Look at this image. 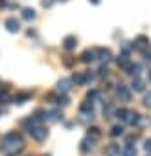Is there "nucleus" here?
Segmentation results:
<instances>
[{
	"label": "nucleus",
	"mask_w": 151,
	"mask_h": 156,
	"mask_svg": "<svg viewBox=\"0 0 151 156\" xmlns=\"http://www.w3.org/2000/svg\"><path fill=\"white\" fill-rule=\"evenodd\" d=\"M90 2H92V4H100V0H90Z\"/></svg>",
	"instance_id": "36"
},
{
	"label": "nucleus",
	"mask_w": 151,
	"mask_h": 156,
	"mask_svg": "<svg viewBox=\"0 0 151 156\" xmlns=\"http://www.w3.org/2000/svg\"><path fill=\"white\" fill-rule=\"evenodd\" d=\"M107 73H109V68H107V66L103 64V66H101V68L98 70V75H101V77H103V75H107Z\"/></svg>",
	"instance_id": "28"
},
{
	"label": "nucleus",
	"mask_w": 151,
	"mask_h": 156,
	"mask_svg": "<svg viewBox=\"0 0 151 156\" xmlns=\"http://www.w3.org/2000/svg\"><path fill=\"white\" fill-rule=\"evenodd\" d=\"M30 134H31L37 141H44L46 136H48V130H46L44 127H31V129H30Z\"/></svg>",
	"instance_id": "3"
},
{
	"label": "nucleus",
	"mask_w": 151,
	"mask_h": 156,
	"mask_svg": "<svg viewBox=\"0 0 151 156\" xmlns=\"http://www.w3.org/2000/svg\"><path fill=\"white\" fill-rule=\"evenodd\" d=\"M72 88V81L70 79H61L59 83H57V90L59 92H68Z\"/></svg>",
	"instance_id": "12"
},
{
	"label": "nucleus",
	"mask_w": 151,
	"mask_h": 156,
	"mask_svg": "<svg viewBox=\"0 0 151 156\" xmlns=\"http://www.w3.org/2000/svg\"><path fill=\"white\" fill-rule=\"evenodd\" d=\"M122 154H123V156H136V147L131 145V143H127V145L122 149Z\"/></svg>",
	"instance_id": "20"
},
{
	"label": "nucleus",
	"mask_w": 151,
	"mask_h": 156,
	"mask_svg": "<svg viewBox=\"0 0 151 156\" xmlns=\"http://www.w3.org/2000/svg\"><path fill=\"white\" fill-rule=\"evenodd\" d=\"M98 53H96V50H85L83 53H81V61L85 62V64H89V62H94L98 57H96Z\"/></svg>",
	"instance_id": "8"
},
{
	"label": "nucleus",
	"mask_w": 151,
	"mask_h": 156,
	"mask_svg": "<svg viewBox=\"0 0 151 156\" xmlns=\"http://www.w3.org/2000/svg\"><path fill=\"white\" fill-rule=\"evenodd\" d=\"M149 79H151V70H149Z\"/></svg>",
	"instance_id": "37"
},
{
	"label": "nucleus",
	"mask_w": 151,
	"mask_h": 156,
	"mask_svg": "<svg viewBox=\"0 0 151 156\" xmlns=\"http://www.w3.org/2000/svg\"><path fill=\"white\" fill-rule=\"evenodd\" d=\"M63 62H64V66H72V64H74V59H72V57H70V55H66V57H64V61H63Z\"/></svg>",
	"instance_id": "30"
},
{
	"label": "nucleus",
	"mask_w": 151,
	"mask_h": 156,
	"mask_svg": "<svg viewBox=\"0 0 151 156\" xmlns=\"http://www.w3.org/2000/svg\"><path fill=\"white\" fill-rule=\"evenodd\" d=\"M118 154H120V145L118 143L105 145V156H118Z\"/></svg>",
	"instance_id": "10"
},
{
	"label": "nucleus",
	"mask_w": 151,
	"mask_h": 156,
	"mask_svg": "<svg viewBox=\"0 0 151 156\" xmlns=\"http://www.w3.org/2000/svg\"><path fill=\"white\" fill-rule=\"evenodd\" d=\"M103 114H107V118H109L112 114V105H105L103 107Z\"/></svg>",
	"instance_id": "29"
},
{
	"label": "nucleus",
	"mask_w": 151,
	"mask_h": 156,
	"mask_svg": "<svg viewBox=\"0 0 151 156\" xmlns=\"http://www.w3.org/2000/svg\"><path fill=\"white\" fill-rule=\"evenodd\" d=\"M116 62H118V66H122V68H127V66L131 64V61H129V55H127V53H122V55L116 59Z\"/></svg>",
	"instance_id": "17"
},
{
	"label": "nucleus",
	"mask_w": 151,
	"mask_h": 156,
	"mask_svg": "<svg viewBox=\"0 0 151 156\" xmlns=\"http://www.w3.org/2000/svg\"><path fill=\"white\" fill-rule=\"evenodd\" d=\"M59 119H63V112H61L59 108H53V110L46 112V121L55 123V121H59Z\"/></svg>",
	"instance_id": "9"
},
{
	"label": "nucleus",
	"mask_w": 151,
	"mask_h": 156,
	"mask_svg": "<svg viewBox=\"0 0 151 156\" xmlns=\"http://www.w3.org/2000/svg\"><path fill=\"white\" fill-rule=\"evenodd\" d=\"M57 103H59V105H68L70 101H68L66 96H57Z\"/></svg>",
	"instance_id": "27"
},
{
	"label": "nucleus",
	"mask_w": 151,
	"mask_h": 156,
	"mask_svg": "<svg viewBox=\"0 0 151 156\" xmlns=\"http://www.w3.org/2000/svg\"><path fill=\"white\" fill-rule=\"evenodd\" d=\"M63 46H64L66 50H74L76 46H78V39H76L74 35H66L64 41H63Z\"/></svg>",
	"instance_id": "11"
},
{
	"label": "nucleus",
	"mask_w": 151,
	"mask_h": 156,
	"mask_svg": "<svg viewBox=\"0 0 151 156\" xmlns=\"http://www.w3.org/2000/svg\"><path fill=\"white\" fill-rule=\"evenodd\" d=\"M52 4H53V0H42V6L44 8H50Z\"/></svg>",
	"instance_id": "32"
},
{
	"label": "nucleus",
	"mask_w": 151,
	"mask_h": 156,
	"mask_svg": "<svg viewBox=\"0 0 151 156\" xmlns=\"http://www.w3.org/2000/svg\"><path fill=\"white\" fill-rule=\"evenodd\" d=\"M92 147H94V140L89 136V138H85V140L81 141V147H79V149H81L83 152H87V151H90Z\"/></svg>",
	"instance_id": "16"
},
{
	"label": "nucleus",
	"mask_w": 151,
	"mask_h": 156,
	"mask_svg": "<svg viewBox=\"0 0 151 156\" xmlns=\"http://www.w3.org/2000/svg\"><path fill=\"white\" fill-rule=\"evenodd\" d=\"M144 55H145V59H147V61H151V50H145V51H144Z\"/></svg>",
	"instance_id": "34"
},
{
	"label": "nucleus",
	"mask_w": 151,
	"mask_h": 156,
	"mask_svg": "<svg viewBox=\"0 0 151 156\" xmlns=\"http://www.w3.org/2000/svg\"><path fill=\"white\" fill-rule=\"evenodd\" d=\"M144 149H145L147 152H151V140H145V143H144Z\"/></svg>",
	"instance_id": "31"
},
{
	"label": "nucleus",
	"mask_w": 151,
	"mask_h": 156,
	"mask_svg": "<svg viewBox=\"0 0 151 156\" xmlns=\"http://www.w3.org/2000/svg\"><path fill=\"white\" fill-rule=\"evenodd\" d=\"M24 145V140L20 134L17 132H9L2 138V141H0V151H6V152H15L19 149H22Z\"/></svg>",
	"instance_id": "1"
},
{
	"label": "nucleus",
	"mask_w": 151,
	"mask_h": 156,
	"mask_svg": "<svg viewBox=\"0 0 151 156\" xmlns=\"http://www.w3.org/2000/svg\"><path fill=\"white\" fill-rule=\"evenodd\" d=\"M61 2H66V0H61Z\"/></svg>",
	"instance_id": "38"
},
{
	"label": "nucleus",
	"mask_w": 151,
	"mask_h": 156,
	"mask_svg": "<svg viewBox=\"0 0 151 156\" xmlns=\"http://www.w3.org/2000/svg\"><path fill=\"white\" fill-rule=\"evenodd\" d=\"M116 96H118L122 101H131V92H129V88H127L125 85H118V88H116Z\"/></svg>",
	"instance_id": "6"
},
{
	"label": "nucleus",
	"mask_w": 151,
	"mask_h": 156,
	"mask_svg": "<svg viewBox=\"0 0 151 156\" xmlns=\"http://www.w3.org/2000/svg\"><path fill=\"white\" fill-rule=\"evenodd\" d=\"M96 53H98V57H100V61H101L103 64H107V62L112 61V53H111V50H107V48H100V50H96Z\"/></svg>",
	"instance_id": "5"
},
{
	"label": "nucleus",
	"mask_w": 151,
	"mask_h": 156,
	"mask_svg": "<svg viewBox=\"0 0 151 156\" xmlns=\"http://www.w3.org/2000/svg\"><path fill=\"white\" fill-rule=\"evenodd\" d=\"M31 119H33V121H37V123H41V121H46V112L39 108V110H35V112H33Z\"/></svg>",
	"instance_id": "19"
},
{
	"label": "nucleus",
	"mask_w": 151,
	"mask_h": 156,
	"mask_svg": "<svg viewBox=\"0 0 151 156\" xmlns=\"http://www.w3.org/2000/svg\"><path fill=\"white\" fill-rule=\"evenodd\" d=\"M147 46H149V39H147L145 35H138V37L134 39V48H136V50L145 51V50H147Z\"/></svg>",
	"instance_id": "4"
},
{
	"label": "nucleus",
	"mask_w": 151,
	"mask_h": 156,
	"mask_svg": "<svg viewBox=\"0 0 151 156\" xmlns=\"http://www.w3.org/2000/svg\"><path fill=\"white\" fill-rule=\"evenodd\" d=\"M8 6V2H6V0H0V9H4Z\"/></svg>",
	"instance_id": "35"
},
{
	"label": "nucleus",
	"mask_w": 151,
	"mask_h": 156,
	"mask_svg": "<svg viewBox=\"0 0 151 156\" xmlns=\"http://www.w3.org/2000/svg\"><path fill=\"white\" fill-rule=\"evenodd\" d=\"M122 134H123V129H122L120 125H114V127L111 129V136L116 138V136H122Z\"/></svg>",
	"instance_id": "22"
},
{
	"label": "nucleus",
	"mask_w": 151,
	"mask_h": 156,
	"mask_svg": "<svg viewBox=\"0 0 151 156\" xmlns=\"http://www.w3.org/2000/svg\"><path fill=\"white\" fill-rule=\"evenodd\" d=\"M131 87H133V90H134V92H144V88H145V83L140 79V77H134Z\"/></svg>",
	"instance_id": "14"
},
{
	"label": "nucleus",
	"mask_w": 151,
	"mask_h": 156,
	"mask_svg": "<svg viewBox=\"0 0 151 156\" xmlns=\"http://www.w3.org/2000/svg\"><path fill=\"white\" fill-rule=\"evenodd\" d=\"M96 98H100L98 92H89V99H96Z\"/></svg>",
	"instance_id": "33"
},
{
	"label": "nucleus",
	"mask_w": 151,
	"mask_h": 156,
	"mask_svg": "<svg viewBox=\"0 0 151 156\" xmlns=\"http://www.w3.org/2000/svg\"><path fill=\"white\" fill-rule=\"evenodd\" d=\"M79 112H81V114H90V112H94L92 101H85V103H81V107H79Z\"/></svg>",
	"instance_id": "18"
},
{
	"label": "nucleus",
	"mask_w": 151,
	"mask_h": 156,
	"mask_svg": "<svg viewBox=\"0 0 151 156\" xmlns=\"http://www.w3.org/2000/svg\"><path fill=\"white\" fill-rule=\"evenodd\" d=\"M140 70H142V66L140 64H129L127 68H125V73H129V75H134V77H138V73H140Z\"/></svg>",
	"instance_id": "15"
},
{
	"label": "nucleus",
	"mask_w": 151,
	"mask_h": 156,
	"mask_svg": "<svg viewBox=\"0 0 151 156\" xmlns=\"http://www.w3.org/2000/svg\"><path fill=\"white\" fill-rule=\"evenodd\" d=\"M144 105H145L147 108H151V92H147V94L144 96Z\"/></svg>",
	"instance_id": "26"
},
{
	"label": "nucleus",
	"mask_w": 151,
	"mask_h": 156,
	"mask_svg": "<svg viewBox=\"0 0 151 156\" xmlns=\"http://www.w3.org/2000/svg\"><path fill=\"white\" fill-rule=\"evenodd\" d=\"M6 28H8V31H11V33H17V31L20 30V22H19L15 17H9V19L6 20Z\"/></svg>",
	"instance_id": "7"
},
{
	"label": "nucleus",
	"mask_w": 151,
	"mask_h": 156,
	"mask_svg": "<svg viewBox=\"0 0 151 156\" xmlns=\"http://www.w3.org/2000/svg\"><path fill=\"white\" fill-rule=\"evenodd\" d=\"M30 98H31V92H20V94H17V96H15V101H13V103L22 105V103H26Z\"/></svg>",
	"instance_id": "13"
},
{
	"label": "nucleus",
	"mask_w": 151,
	"mask_h": 156,
	"mask_svg": "<svg viewBox=\"0 0 151 156\" xmlns=\"http://www.w3.org/2000/svg\"><path fill=\"white\" fill-rule=\"evenodd\" d=\"M116 116L122 118V119H123L125 123H129V125H136V123L140 121V114H138V112H131V110H118Z\"/></svg>",
	"instance_id": "2"
},
{
	"label": "nucleus",
	"mask_w": 151,
	"mask_h": 156,
	"mask_svg": "<svg viewBox=\"0 0 151 156\" xmlns=\"http://www.w3.org/2000/svg\"><path fill=\"white\" fill-rule=\"evenodd\" d=\"M8 101H9V94H8V90L0 92V103H8Z\"/></svg>",
	"instance_id": "25"
},
{
	"label": "nucleus",
	"mask_w": 151,
	"mask_h": 156,
	"mask_svg": "<svg viewBox=\"0 0 151 156\" xmlns=\"http://www.w3.org/2000/svg\"><path fill=\"white\" fill-rule=\"evenodd\" d=\"M100 129L98 127H90V130H89V136H92V140H96V138H100Z\"/></svg>",
	"instance_id": "24"
},
{
	"label": "nucleus",
	"mask_w": 151,
	"mask_h": 156,
	"mask_svg": "<svg viewBox=\"0 0 151 156\" xmlns=\"http://www.w3.org/2000/svg\"><path fill=\"white\" fill-rule=\"evenodd\" d=\"M22 19H24V20H33V19H35V11H33L31 8H24V9H22Z\"/></svg>",
	"instance_id": "21"
},
{
	"label": "nucleus",
	"mask_w": 151,
	"mask_h": 156,
	"mask_svg": "<svg viewBox=\"0 0 151 156\" xmlns=\"http://www.w3.org/2000/svg\"><path fill=\"white\" fill-rule=\"evenodd\" d=\"M83 77H85V83H92V81L96 79V73H92V72H85Z\"/></svg>",
	"instance_id": "23"
}]
</instances>
